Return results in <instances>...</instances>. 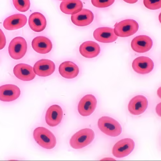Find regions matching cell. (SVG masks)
I'll return each instance as SVG.
<instances>
[{"mask_svg": "<svg viewBox=\"0 0 161 161\" xmlns=\"http://www.w3.org/2000/svg\"><path fill=\"white\" fill-rule=\"evenodd\" d=\"M33 134L35 141L43 148L52 149L56 145V139L54 135L45 128L39 127L35 129Z\"/></svg>", "mask_w": 161, "mask_h": 161, "instance_id": "1", "label": "cell"}, {"mask_svg": "<svg viewBox=\"0 0 161 161\" xmlns=\"http://www.w3.org/2000/svg\"><path fill=\"white\" fill-rule=\"evenodd\" d=\"M94 137V132L92 130L89 128L83 129L72 136L69 143L75 149H81L91 143Z\"/></svg>", "mask_w": 161, "mask_h": 161, "instance_id": "2", "label": "cell"}, {"mask_svg": "<svg viewBox=\"0 0 161 161\" xmlns=\"http://www.w3.org/2000/svg\"><path fill=\"white\" fill-rule=\"evenodd\" d=\"M98 127L104 133L110 136L115 137L119 135L122 132L121 126L113 118L103 116L98 120Z\"/></svg>", "mask_w": 161, "mask_h": 161, "instance_id": "3", "label": "cell"}, {"mask_svg": "<svg viewBox=\"0 0 161 161\" xmlns=\"http://www.w3.org/2000/svg\"><path fill=\"white\" fill-rule=\"evenodd\" d=\"M138 29L139 25L136 21L132 19H127L116 24L114 30L117 36L126 37L134 34Z\"/></svg>", "mask_w": 161, "mask_h": 161, "instance_id": "4", "label": "cell"}, {"mask_svg": "<svg viewBox=\"0 0 161 161\" xmlns=\"http://www.w3.org/2000/svg\"><path fill=\"white\" fill-rule=\"evenodd\" d=\"M27 49L26 40L21 37L14 38L8 47V53L13 59L18 60L22 58L26 54Z\"/></svg>", "mask_w": 161, "mask_h": 161, "instance_id": "5", "label": "cell"}, {"mask_svg": "<svg viewBox=\"0 0 161 161\" xmlns=\"http://www.w3.org/2000/svg\"><path fill=\"white\" fill-rule=\"evenodd\" d=\"M134 147L135 143L132 139L125 138L119 140L114 145L112 153L115 157L123 158L131 153Z\"/></svg>", "mask_w": 161, "mask_h": 161, "instance_id": "6", "label": "cell"}, {"mask_svg": "<svg viewBox=\"0 0 161 161\" xmlns=\"http://www.w3.org/2000/svg\"><path fill=\"white\" fill-rule=\"evenodd\" d=\"M97 104V99L94 95L92 94L86 95L79 102L78 112L82 116H88L94 112Z\"/></svg>", "mask_w": 161, "mask_h": 161, "instance_id": "7", "label": "cell"}, {"mask_svg": "<svg viewBox=\"0 0 161 161\" xmlns=\"http://www.w3.org/2000/svg\"><path fill=\"white\" fill-rule=\"evenodd\" d=\"M153 45V41L149 37L141 35L134 38L131 43V47L135 52L143 53L149 51Z\"/></svg>", "mask_w": 161, "mask_h": 161, "instance_id": "8", "label": "cell"}, {"mask_svg": "<svg viewBox=\"0 0 161 161\" xmlns=\"http://www.w3.org/2000/svg\"><path fill=\"white\" fill-rule=\"evenodd\" d=\"M33 69L35 74L40 77H46L54 72L55 65L51 60L42 59L35 64Z\"/></svg>", "mask_w": 161, "mask_h": 161, "instance_id": "9", "label": "cell"}, {"mask_svg": "<svg viewBox=\"0 0 161 161\" xmlns=\"http://www.w3.org/2000/svg\"><path fill=\"white\" fill-rule=\"evenodd\" d=\"M154 67L152 60L147 57H138L133 60L132 64V67L134 71L141 74L150 73L152 71Z\"/></svg>", "mask_w": 161, "mask_h": 161, "instance_id": "10", "label": "cell"}, {"mask_svg": "<svg viewBox=\"0 0 161 161\" xmlns=\"http://www.w3.org/2000/svg\"><path fill=\"white\" fill-rule=\"evenodd\" d=\"M148 102L144 96H136L130 100L128 105L130 113L134 115H139L143 114L147 109Z\"/></svg>", "mask_w": 161, "mask_h": 161, "instance_id": "11", "label": "cell"}, {"mask_svg": "<svg viewBox=\"0 0 161 161\" xmlns=\"http://www.w3.org/2000/svg\"><path fill=\"white\" fill-rule=\"evenodd\" d=\"M21 94V91L17 86L6 84L0 86V100L11 102L17 99Z\"/></svg>", "mask_w": 161, "mask_h": 161, "instance_id": "12", "label": "cell"}, {"mask_svg": "<svg viewBox=\"0 0 161 161\" xmlns=\"http://www.w3.org/2000/svg\"><path fill=\"white\" fill-rule=\"evenodd\" d=\"M63 118V110L59 105H53L47 109L45 120L50 127L56 126L61 122Z\"/></svg>", "mask_w": 161, "mask_h": 161, "instance_id": "13", "label": "cell"}, {"mask_svg": "<svg viewBox=\"0 0 161 161\" xmlns=\"http://www.w3.org/2000/svg\"><path fill=\"white\" fill-rule=\"evenodd\" d=\"M27 22V19L25 15L22 14H14L5 19L3 26L5 29L11 31L23 27Z\"/></svg>", "mask_w": 161, "mask_h": 161, "instance_id": "14", "label": "cell"}, {"mask_svg": "<svg viewBox=\"0 0 161 161\" xmlns=\"http://www.w3.org/2000/svg\"><path fill=\"white\" fill-rule=\"evenodd\" d=\"M93 37L97 41L102 43H109L114 42L118 36L112 28L103 27L96 29L93 32Z\"/></svg>", "mask_w": 161, "mask_h": 161, "instance_id": "15", "label": "cell"}, {"mask_svg": "<svg viewBox=\"0 0 161 161\" xmlns=\"http://www.w3.org/2000/svg\"><path fill=\"white\" fill-rule=\"evenodd\" d=\"M13 72L17 78L24 81H30L36 77L33 67L25 64L16 65L14 68Z\"/></svg>", "mask_w": 161, "mask_h": 161, "instance_id": "16", "label": "cell"}, {"mask_svg": "<svg viewBox=\"0 0 161 161\" xmlns=\"http://www.w3.org/2000/svg\"><path fill=\"white\" fill-rule=\"evenodd\" d=\"M94 16L90 10L83 9L79 12L72 15V22L76 26L80 27L87 26L93 21Z\"/></svg>", "mask_w": 161, "mask_h": 161, "instance_id": "17", "label": "cell"}, {"mask_svg": "<svg viewBox=\"0 0 161 161\" xmlns=\"http://www.w3.org/2000/svg\"><path fill=\"white\" fill-rule=\"evenodd\" d=\"M32 46L35 52L42 54L49 53L53 48L52 43L50 40L42 36L35 38L32 40Z\"/></svg>", "mask_w": 161, "mask_h": 161, "instance_id": "18", "label": "cell"}, {"mask_svg": "<svg viewBox=\"0 0 161 161\" xmlns=\"http://www.w3.org/2000/svg\"><path fill=\"white\" fill-rule=\"evenodd\" d=\"M80 53L83 56L87 58H92L98 56L100 52L99 44L95 42H85L80 45Z\"/></svg>", "mask_w": 161, "mask_h": 161, "instance_id": "19", "label": "cell"}, {"mask_svg": "<svg viewBox=\"0 0 161 161\" xmlns=\"http://www.w3.org/2000/svg\"><path fill=\"white\" fill-rule=\"evenodd\" d=\"M28 23L30 28L37 32L43 31L47 25L46 18L42 14L39 12H35L30 15Z\"/></svg>", "mask_w": 161, "mask_h": 161, "instance_id": "20", "label": "cell"}, {"mask_svg": "<svg viewBox=\"0 0 161 161\" xmlns=\"http://www.w3.org/2000/svg\"><path fill=\"white\" fill-rule=\"evenodd\" d=\"M59 72L62 76L67 79H72L77 76L79 69L77 65L72 62L67 61L59 65Z\"/></svg>", "mask_w": 161, "mask_h": 161, "instance_id": "21", "label": "cell"}, {"mask_svg": "<svg viewBox=\"0 0 161 161\" xmlns=\"http://www.w3.org/2000/svg\"><path fill=\"white\" fill-rule=\"evenodd\" d=\"M83 7L80 0H64L60 4L61 11L68 14H73L81 11Z\"/></svg>", "mask_w": 161, "mask_h": 161, "instance_id": "22", "label": "cell"}, {"mask_svg": "<svg viewBox=\"0 0 161 161\" xmlns=\"http://www.w3.org/2000/svg\"><path fill=\"white\" fill-rule=\"evenodd\" d=\"M14 6L18 11L22 12H27L30 8V0H13Z\"/></svg>", "mask_w": 161, "mask_h": 161, "instance_id": "23", "label": "cell"}, {"mask_svg": "<svg viewBox=\"0 0 161 161\" xmlns=\"http://www.w3.org/2000/svg\"><path fill=\"white\" fill-rule=\"evenodd\" d=\"M145 6L150 10H157L161 7V0H143Z\"/></svg>", "mask_w": 161, "mask_h": 161, "instance_id": "24", "label": "cell"}, {"mask_svg": "<svg viewBox=\"0 0 161 161\" xmlns=\"http://www.w3.org/2000/svg\"><path fill=\"white\" fill-rule=\"evenodd\" d=\"M115 0H91L93 6L98 8H105L111 6Z\"/></svg>", "mask_w": 161, "mask_h": 161, "instance_id": "25", "label": "cell"}, {"mask_svg": "<svg viewBox=\"0 0 161 161\" xmlns=\"http://www.w3.org/2000/svg\"><path fill=\"white\" fill-rule=\"evenodd\" d=\"M6 39L2 30L0 29V50L3 49L6 46Z\"/></svg>", "mask_w": 161, "mask_h": 161, "instance_id": "26", "label": "cell"}, {"mask_svg": "<svg viewBox=\"0 0 161 161\" xmlns=\"http://www.w3.org/2000/svg\"><path fill=\"white\" fill-rule=\"evenodd\" d=\"M123 1L128 3L133 4L137 2L138 0H123Z\"/></svg>", "mask_w": 161, "mask_h": 161, "instance_id": "27", "label": "cell"}, {"mask_svg": "<svg viewBox=\"0 0 161 161\" xmlns=\"http://www.w3.org/2000/svg\"><path fill=\"white\" fill-rule=\"evenodd\" d=\"M160 103L158 104L156 108V110L158 114L160 116Z\"/></svg>", "mask_w": 161, "mask_h": 161, "instance_id": "28", "label": "cell"}, {"mask_svg": "<svg viewBox=\"0 0 161 161\" xmlns=\"http://www.w3.org/2000/svg\"><path fill=\"white\" fill-rule=\"evenodd\" d=\"M59 1H64V0H59Z\"/></svg>", "mask_w": 161, "mask_h": 161, "instance_id": "29", "label": "cell"}]
</instances>
